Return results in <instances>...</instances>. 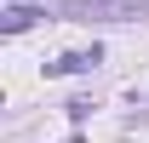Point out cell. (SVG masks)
<instances>
[{
    "label": "cell",
    "instance_id": "1",
    "mask_svg": "<svg viewBox=\"0 0 149 143\" xmlns=\"http://www.w3.org/2000/svg\"><path fill=\"white\" fill-rule=\"evenodd\" d=\"M97 63H103V52H63L57 57V63H46V74H86V69H97Z\"/></svg>",
    "mask_w": 149,
    "mask_h": 143
},
{
    "label": "cell",
    "instance_id": "2",
    "mask_svg": "<svg viewBox=\"0 0 149 143\" xmlns=\"http://www.w3.org/2000/svg\"><path fill=\"white\" fill-rule=\"evenodd\" d=\"M35 17H46V12H35V6H23V0H6V17H0V29H6V35H17V29H29Z\"/></svg>",
    "mask_w": 149,
    "mask_h": 143
}]
</instances>
